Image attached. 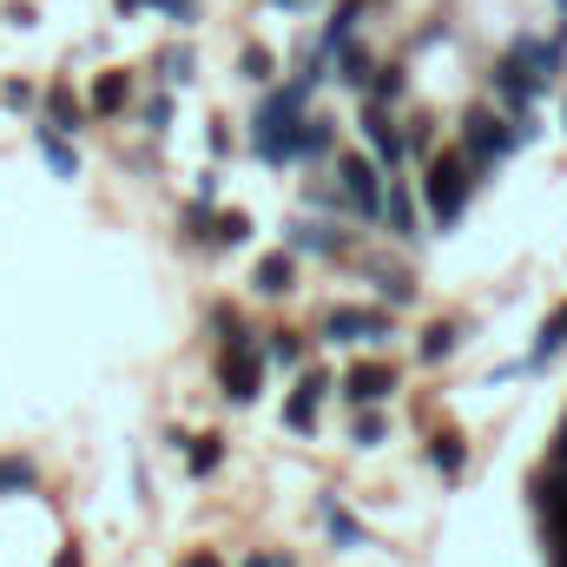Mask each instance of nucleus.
I'll return each instance as SVG.
<instances>
[{
  "label": "nucleus",
  "mask_w": 567,
  "mask_h": 567,
  "mask_svg": "<svg viewBox=\"0 0 567 567\" xmlns=\"http://www.w3.org/2000/svg\"><path fill=\"white\" fill-rule=\"evenodd\" d=\"M53 567H80V561H73V555H60V561H53Z\"/></svg>",
  "instance_id": "obj_15"
},
{
  "label": "nucleus",
  "mask_w": 567,
  "mask_h": 567,
  "mask_svg": "<svg viewBox=\"0 0 567 567\" xmlns=\"http://www.w3.org/2000/svg\"><path fill=\"white\" fill-rule=\"evenodd\" d=\"M212 462H218V435H205V442L192 449V468H212Z\"/></svg>",
  "instance_id": "obj_14"
},
{
  "label": "nucleus",
  "mask_w": 567,
  "mask_h": 567,
  "mask_svg": "<svg viewBox=\"0 0 567 567\" xmlns=\"http://www.w3.org/2000/svg\"><path fill=\"white\" fill-rule=\"evenodd\" d=\"M462 198H468V172H462V158H435V165H429V212L449 225V218L462 212Z\"/></svg>",
  "instance_id": "obj_1"
},
{
  "label": "nucleus",
  "mask_w": 567,
  "mask_h": 567,
  "mask_svg": "<svg viewBox=\"0 0 567 567\" xmlns=\"http://www.w3.org/2000/svg\"><path fill=\"white\" fill-rule=\"evenodd\" d=\"M297 152H303V158H317V152H330V126H323V120H303V126H297Z\"/></svg>",
  "instance_id": "obj_8"
},
{
  "label": "nucleus",
  "mask_w": 567,
  "mask_h": 567,
  "mask_svg": "<svg viewBox=\"0 0 567 567\" xmlns=\"http://www.w3.org/2000/svg\"><path fill=\"white\" fill-rule=\"evenodd\" d=\"M40 152H47V158H53L60 172H73V145H66V140H53V133H40Z\"/></svg>",
  "instance_id": "obj_11"
},
{
  "label": "nucleus",
  "mask_w": 567,
  "mask_h": 567,
  "mask_svg": "<svg viewBox=\"0 0 567 567\" xmlns=\"http://www.w3.org/2000/svg\"><path fill=\"white\" fill-rule=\"evenodd\" d=\"M198 567H218V561H198Z\"/></svg>",
  "instance_id": "obj_16"
},
{
  "label": "nucleus",
  "mask_w": 567,
  "mask_h": 567,
  "mask_svg": "<svg viewBox=\"0 0 567 567\" xmlns=\"http://www.w3.org/2000/svg\"><path fill=\"white\" fill-rule=\"evenodd\" d=\"M567 343V303L555 310V323H548V337H542V350H561Z\"/></svg>",
  "instance_id": "obj_13"
},
{
  "label": "nucleus",
  "mask_w": 567,
  "mask_h": 567,
  "mask_svg": "<svg viewBox=\"0 0 567 567\" xmlns=\"http://www.w3.org/2000/svg\"><path fill=\"white\" fill-rule=\"evenodd\" d=\"M390 390H396V377H390L383 363H357V370H350V396H357V403H377V396H390Z\"/></svg>",
  "instance_id": "obj_5"
},
{
  "label": "nucleus",
  "mask_w": 567,
  "mask_h": 567,
  "mask_svg": "<svg viewBox=\"0 0 567 567\" xmlns=\"http://www.w3.org/2000/svg\"><path fill=\"white\" fill-rule=\"evenodd\" d=\"M258 290H290V258H265V271H258Z\"/></svg>",
  "instance_id": "obj_9"
},
{
  "label": "nucleus",
  "mask_w": 567,
  "mask_h": 567,
  "mask_svg": "<svg viewBox=\"0 0 567 567\" xmlns=\"http://www.w3.org/2000/svg\"><path fill=\"white\" fill-rule=\"evenodd\" d=\"M390 323L377 317V310H330V337L337 343H363V337H383Z\"/></svg>",
  "instance_id": "obj_4"
},
{
  "label": "nucleus",
  "mask_w": 567,
  "mask_h": 567,
  "mask_svg": "<svg viewBox=\"0 0 567 567\" xmlns=\"http://www.w3.org/2000/svg\"><path fill=\"white\" fill-rule=\"evenodd\" d=\"M468 140H475V158H502L508 152V133L495 120H468Z\"/></svg>",
  "instance_id": "obj_6"
},
{
  "label": "nucleus",
  "mask_w": 567,
  "mask_h": 567,
  "mask_svg": "<svg viewBox=\"0 0 567 567\" xmlns=\"http://www.w3.org/2000/svg\"><path fill=\"white\" fill-rule=\"evenodd\" d=\"M377 178H383V172H377L370 158H343V192H350L363 212H377V205H383V185H377Z\"/></svg>",
  "instance_id": "obj_3"
},
{
  "label": "nucleus",
  "mask_w": 567,
  "mask_h": 567,
  "mask_svg": "<svg viewBox=\"0 0 567 567\" xmlns=\"http://www.w3.org/2000/svg\"><path fill=\"white\" fill-rule=\"evenodd\" d=\"M218 370H225V390H231L238 403H245V396H258V377H265V363H258V357H251L245 343H231Z\"/></svg>",
  "instance_id": "obj_2"
},
{
  "label": "nucleus",
  "mask_w": 567,
  "mask_h": 567,
  "mask_svg": "<svg viewBox=\"0 0 567 567\" xmlns=\"http://www.w3.org/2000/svg\"><path fill=\"white\" fill-rule=\"evenodd\" d=\"M370 140L383 145V158H396L403 145H396V133H390V120H370Z\"/></svg>",
  "instance_id": "obj_12"
},
{
  "label": "nucleus",
  "mask_w": 567,
  "mask_h": 567,
  "mask_svg": "<svg viewBox=\"0 0 567 567\" xmlns=\"http://www.w3.org/2000/svg\"><path fill=\"white\" fill-rule=\"evenodd\" d=\"M120 100H126V80H120V73H106V80L93 86V106H106V113H113Z\"/></svg>",
  "instance_id": "obj_10"
},
{
  "label": "nucleus",
  "mask_w": 567,
  "mask_h": 567,
  "mask_svg": "<svg viewBox=\"0 0 567 567\" xmlns=\"http://www.w3.org/2000/svg\"><path fill=\"white\" fill-rule=\"evenodd\" d=\"M284 423H290V429H310V423H317V377H310V383H303V390L290 396V410H284Z\"/></svg>",
  "instance_id": "obj_7"
}]
</instances>
